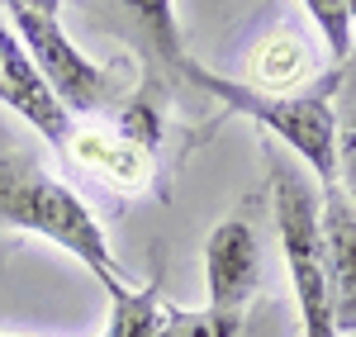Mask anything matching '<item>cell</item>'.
Listing matches in <instances>:
<instances>
[{"instance_id":"1","label":"cell","mask_w":356,"mask_h":337,"mask_svg":"<svg viewBox=\"0 0 356 337\" xmlns=\"http://www.w3.org/2000/svg\"><path fill=\"white\" fill-rule=\"evenodd\" d=\"M0 228L57 243L110 295L134 285L124 276V266L114 261V247L105 238V228H100V219L90 214V204L67 181H57L53 171L24 147H0Z\"/></svg>"},{"instance_id":"2","label":"cell","mask_w":356,"mask_h":337,"mask_svg":"<svg viewBox=\"0 0 356 337\" xmlns=\"http://www.w3.org/2000/svg\"><path fill=\"white\" fill-rule=\"evenodd\" d=\"M181 81L200 85L214 105H223L238 119H252L261 133L285 142L318 186H337V124L342 119L332 110V90L342 81V72H332L323 85H314L304 95H261V90L233 81V76H219V72L200 67L191 57L186 72H181Z\"/></svg>"},{"instance_id":"3","label":"cell","mask_w":356,"mask_h":337,"mask_svg":"<svg viewBox=\"0 0 356 337\" xmlns=\"http://www.w3.org/2000/svg\"><path fill=\"white\" fill-rule=\"evenodd\" d=\"M271 219L285 256V276L300 313V337H337L332 328V290H328V243L318 190L304 167H285L271 157Z\"/></svg>"},{"instance_id":"4","label":"cell","mask_w":356,"mask_h":337,"mask_svg":"<svg viewBox=\"0 0 356 337\" xmlns=\"http://www.w3.org/2000/svg\"><path fill=\"white\" fill-rule=\"evenodd\" d=\"M0 15L15 28V38L24 43V53L33 57V67L43 72V81L53 85V95L67 105L72 119L114 105V76L62 33L53 15H38L29 0H0Z\"/></svg>"},{"instance_id":"5","label":"cell","mask_w":356,"mask_h":337,"mask_svg":"<svg viewBox=\"0 0 356 337\" xmlns=\"http://www.w3.org/2000/svg\"><path fill=\"white\" fill-rule=\"evenodd\" d=\"M257 285H261V238H257L252 219L233 214L204 238V295H209V309L247 313Z\"/></svg>"},{"instance_id":"6","label":"cell","mask_w":356,"mask_h":337,"mask_svg":"<svg viewBox=\"0 0 356 337\" xmlns=\"http://www.w3.org/2000/svg\"><path fill=\"white\" fill-rule=\"evenodd\" d=\"M0 90H5L0 105H10L29 129H38L53 147H67L76 119H72L67 105L53 95V85L43 81V72L33 67V57H29L24 43L15 38V28L5 24V15H0Z\"/></svg>"},{"instance_id":"7","label":"cell","mask_w":356,"mask_h":337,"mask_svg":"<svg viewBox=\"0 0 356 337\" xmlns=\"http://www.w3.org/2000/svg\"><path fill=\"white\" fill-rule=\"evenodd\" d=\"M67 152H72V162H76L81 171H90L95 181H105V186L124 190V195L147 190L152 176H157L152 152L138 147L134 138H124L119 129H110V124H81V129H72Z\"/></svg>"},{"instance_id":"8","label":"cell","mask_w":356,"mask_h":337,"mask_svg":"<svg viewBox=\"0 0 356 337\" xmlns=\"http://www.w3.org/2000/svg\"><path fill=\"white\" fill-rule=\"evenodd\" d=\"M323 243H328V290H332V328L337 337H356V204L342 186L318 190Z\"/></svg>"},{"instance_id":"9","label":"cell","mask_w":356,"mask_h":337,"mask_svg":"<svg viewBox=\"0 0 356 337\" xmlns=\"http://www.w3.org/2000/svg\"><path fill=\"white\" fill-rule=\"evenodd\" d=\"M314 76V53L295 24L271 28L247 48V81L261 95H300V85Z\"/></svg>"},{"instance_id":"10","label":"cell","mask_w":356,"mask_h":337,"mask_svg":"<svg viewBox=\"0 0 356 337\" xmlns=\"http://www.w3.org/2000/svg\"><path fill=\"white\" fill-rule=\"evenodd\" d=\"M119 5V15L134 24V33L143 38V48L147 57L162 67L171 81H181V72H186V43H181V24H176V0H114Z\"/></svg>"},{"instance_id":"11","label":"cell","mask_w":356,"mask_h":337,"mask_svg":"<svg viewBox=\"0 0 356 337\" xmlns=\"http://www.w3.org/2000/svg\"><path fill=\"white\" fill-rule=\"evenodd\" d=\"M162 328H166L162 276L110 295V328H105V337H162Z\"/></svg>"},{"instance_id":"12","label":"cell","mask_w":356,"mask_h":337,"mask_svg":"<svg viewBox=\"0 0 356 337\" xmlns=\"http://www.w3.org/2000/svg\"><path fill=\"white\" fill-rule=\"evenodd\" d=\"M162 337H247V313H223V309H176L166 304V328Z\"/></svg>"},{"instance_id":"13","label":"cell","mask_w":356,"mask_h":337,"mask_svg":"<svg viewBox=\"0 0 356 337\" xmlns=\"http://www.w3.org/2000/svg\"><path fill=\"white\" fill-rule=\"evenodd\" d=\"M300 5H304V15L314 19V28H318L332 67H342L352 57V33H356L352 15H347V0H300Z\"/></svg>"},{"instance_id":"14","label":"cell","mask_w":356,"mask_h":337,"mask_svg":"<svg viewBox=\"0 0 356 337\" xmlns=\"http://www.w3.org/2000/svg\"><path fill=\"white\" fill-rule=\"evenodd\" d=\"M337 186L356 204V114L347 124H337Z\"/></svg>"},{"instance_id":"15","label":"cell","mask_w":356,"mask_h":337,"mask_svg":"<svg viewBox=\"0 0 356 337\" xmlns=\"http://www.w3.org/2000/svg\"><path fill=\"white\" fill-rule=\"evenodd\" d=\"M29 5H33L38 15H53V19H57V10H62V0H29Z\"/></svg>"},{"instance_id":"16","label":"cell","mask_w":356,"mask_h":337,"mask_svg":"<svg viewBox=\"0 0 356 337\" xmlns=\"http://www.w3.org/2000/svg\"><path fill=\"white\" fill-rule=\"evenodd\" d=\"M347 15H352V28H356V0H347Z\"/></svg>"},{"instance_id":"17","label":"cell","mask_w":356,"mask_h":337,"mask_svg":"<svg viewBox=\"0 0 356 337\" xmlns=\"http://www.w3.org/2000/svg\"><path fill=\"white\" fill-rule=\"evenodd\" d=\"M0 100H5V90H0Z\"/></svg>"}]
</instances>
